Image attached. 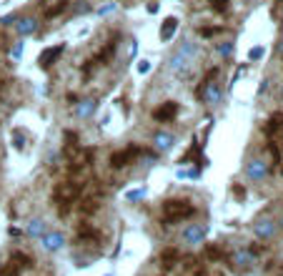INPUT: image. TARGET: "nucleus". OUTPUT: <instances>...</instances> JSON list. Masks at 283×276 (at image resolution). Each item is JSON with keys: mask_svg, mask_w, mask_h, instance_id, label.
I'll list each match as a JSON object with an SVG mask.
<instances>
[{"mask_svg": "<svg viewBox=\"0 0 283 276\" xmlns=\"http://www.w3.org/2000/svg\"><path fill=\"white\" fill-rule=\"evenodd\" d=\"M196 214V206L188 201V198H170L163 204V223L170 226V223H178V221H183V218H191V216Z\"/></svg>", "mask_w": 283, "mask_h": 276, "instance_id": "obj_1", "label": "nucleus"}, {"mask_svg": "<svg viewBox=\"0 0 283 276\" xmlns=\"http://www.w3.org/2000/svg\"><path fill=\"white\" fill-rule=\"evenodd\" d=\"M218 73H221V68H211L208 70V76L203 78V83H200L198 88V101H203L205 106H218L221 103V98H223V86L221 83H216V78H218Z\"/></svg>", "mask_w": 283, "mask_h": 276, "instance_id": "obj_2", "label": "nucleus"}, {"mask_svg": "<svg viewBox=\"0 0 283 276\" xmlns=\"http://www.w3.org/2000/svg\"><path fill=\"white\" fill-rule=\"evenodd\" d=\"M268 171H271V166H268V161H263V158H251V161L246 163V176H248L251 181H263V179L268 176Z\"/></svg>", "mask_w": 283, "mask_h": 276, "instance_id": "obj_3", "label": "nucleus"}, {"mask_svg": "<svg viewBox=\"0 0 283 276\" xmlns=\"http://www.w3.org/2000/svg\"><path fill=\"white\" fill-rule=\"evenodd\" d=\"M65 53V43H58V45H50V48H43L40 56H38V65L40 68H50L53 63H58V58Z\"/></svg>", "mask_w": 283, "mask_h": 276, "instance_id": "obj_4", "label": "nucleus"}, {"mask_svg": "<svg viewBox=\"0 0 283 276\" xmlns=\"http://www.w3.org/2000/svg\"><path fill=\"white\" fill-rule=\"evenodd\" d=\"M253 231H255V236H258V239L268 241V239H273V236H276L278 226H276V221H273V218L263 216V218H258V221L253 223Z\"/></svg>", "mask_w": 283, "mask_h": 276, "instance_id": "obj_5", "label": "nucleus"}, {"mask_svg": "<svg viewBox=\"0 0 283 276\" xmlns=\"http://www.w3.org/2000/svg\"><path fill=\"white\" fill-rule=\"evenodd\" d=\"M136 156H141V148H138V146H131V148H125V151H118V154L111 156V166H113V168H125V166H131V161H133Z\"/></svg>", "mask_w": 283, "mask_h": 276, "instance_id": "obj_6", "label": "nucleus"}, {"mask_svg": "<svg viewBox=\"0 0 283 276\" xmlns=\"http://www.w3.org/2000/svg\"><path fill=\"white\" fill-rule=\"evenodd\" d=\"M191 65H193V58L186 56V53H181V51H175V53L168 58V70L170 73H183V70H188Z\"/></svg>", "mask_w": 283, "mask_h": 276, "instance_id": "obj_7", "label": "nucleus"}, {"mask_svg": "<svg viewBox=\"0 0 283 276\" xmlns=\"http://www.w3.org/2000/svg\"><path fill=\"white\" fill-rule=\"evenodd\" d=\"M205 226L203 223H191V226H186L183 229V239H186V244H203V239H205Z\"/></svg>", "mask_w": 283, "mask_h": 276, "instance_id": "obj_8", "label": "nucleus"}, {"mask_svg": "<svg viewBox=\"0 0 283 276\" xmlns=\"http://www.w3.org/2000/svg\"><path fill=\"white\" fill-rule=\"evenodd\" d=\"M175 116H178V103H175V101H168V103H163V106H158V108L153 111V118H156V121H163V123L173 121Z\"/></svg>", "mask_w": 283, "mask_h": 276, "instance_id": "obj_9", "label": "nucleus"}, {"mask_svg": "<svg viewBox=\"0 0 283 276\" xmlns=\"http://www.w3.org/2000/svg\"><path fill=\"white\" fill-rule=\"evenodd\" d=\"M173 143H175V138H173V133H168V131H158V133L153 136V148L161 151V154H168L170 148H173Z\"/></svg>", "mask_w": 283, "mask_h": 276, "instance_id": "obj_10", "label": "nucleus"}, {"mask_svg": "<svg viewBox=\"0 0 283 276\" xmlns=\"http://www.w3.org/2000/svg\"><path fill=\"white\" fill-rule=\"evenodd\" d=\"M40 241H43V248H45V251H58L60 246L65 244V236H63L60 231H45V234L40 236Z\"/></svg>", "mask_w": 283, "mask_h": 276, "instance_id": "obj_11", "label": "nucleus"}, {"mask_svg": "<svg viewBox=\"0 0 283 276\" xmlns=\"http://www.w3.org/2000/svg\"><path fill=\"white\" fill-rule=\"evenodd\" d=\"M266 136L273 138V141L283 136V113H273V116L268 118V123H266Z\"/></svg>", "mask_w": 283, "mask_h": 276, "instance_id": "obj_12", "label": "nucleus"}, {"mask_svg": "<svg viewBox=\"0 0 283 276\" xmlns=\"http://www.w3.org/2000/svg\"><path fill=\"white\" fill-rule=\"evenodd\" d=\"M95 108H98V101H95V98H83V101L75 103V116H78V118H90V116L95 113Z\"/></svg>", "mask_w": 283, "mask_h": 276, "instance_id": "obj_13", "label": "nucleus"}, {"mask_svg": "<svg viewBox=\"0 0 283 276\" xmlns=\"http://www.w3.org/2000/svg\"><path fill=\"white\" fill-rule=\"evenodd\" d=\"M45 231H48V223H45L43 218H30L28 226H25V234L33 236V239H40Z\"/></svg>", "mask_w": 283, "mask_h": 276, "instance_id": "obj_14", "label": "nucleus"}, {"mask_svg": "<svg viewBox=\"0 0 283 276\" xmlns=\"http://www.w3.org/2000/svg\"><path fill=\"white\" fill-rule=\"evenodd\" d=\"M38 26H40L38 18H20V20L15 23V28H18V33H20L23 38H25V35H33V33L38 31Z\"/></svg>", "mask_w": 283, "mask_h": 276, "instance_id": "obj_15", "label": "nucleus"}, {"mask_svg": "<svg viewBox=\"0 0 283 276\" xmlns=\"http://www.w3.org/2000/svg\"><path fill=\"white\" fill-rule=\"evenodd\" d=\"M175 31H178V18L168 15V18L163 20V26H161V40H170V38L175 35Z\"/></svg>", "mask_w": 283, "mask_h": 276, "instance_id": "obj_16", "label": "nucleus"}, {"mask_svg": "<svg viewBox=\"0 0 283 276\" xmlns=\"http://www.w3.org/2000/svg\"><path fill=\"white\" fill-rule=\"evenodd\" d=\"M178 261H181V254H178V248H166V251L161 254V264H163V269H173Z\"/></svg>", "mask_w": 283, "mask_h": 276, "instance_id": "obj_17", "label": "nucleus"}, {"mask_svg": "<svg viewBox=\"0 0 283 276\" xmlns=\"http://www.w3.org/2000/svg\"><path fill=\"white\" fill-rule=\"evenodd\" d=\"M98 236H100V234H98L90 223H81V226H78V239H81L83 244L85 241H98Z\"/></svg>", "mask_w": 283, "mask_h": 276, "instance_id": "obj_18", "label": "nucleus"}, {"mask_svg": "<svg viewBox=\"0 0 283 276\" xmlns=\"http://www.w3.org/2000/svg\"><path fill=\"white\" fill-rule=\"evenodd\" d=\"M78 193H81V188L73 184V181H68V184H63L58 188V196H63V201H73Z\"/></svg>", "mask_w": 283, "mask_h": 276, "instance_id": "obj_19", "label": "nucleus"}, {"mask_svg": "<svg viewBox=\"0 0 283 276\" xmlns=\"http://www.w3.org/2000/svg\"><path fill=\"white\" fill-rule=\"evenodd\" d=\"M10 264L15 266V269H33V259H30L28 254H23V251H15L13 256H10Z\"/></svg>", "mask_w": 283, "mask_h": 276, "instance_id": "obj_20", "label": "nucleus"}, {"mask_svg": "<svg viewBox=\"0 0 283 276\" xmlns=\"http://www.w3.org/2000/svg\"><path fill=\"white\" fill-rule=\"evenodd\" d=\"M233 261H236L238 266H251L255 261V256L251 254V248H243V251H236V254H233Z\"/></svg>", "mask_w": 283, "mask_h": 276, "instance_id": "obj_21", "label": "nucleus"}, {"mask_svg": "<svg viewBox=\"0 0 283 276\" xmlns=\"http://www.w3.org/2000/svg\"><path fill=\"white\" fill-rule=\"evenodd\" d=\"M65 10H68V3H65V0H60L58 5H53V8H48V10H45V18H56V15L65 13Z\"/></svg>", "mask_w": 283, "mask_h": 276, "instance_id": "obj_22", "label": "nucleus"}, {"mask_svg": "<svg viewBox=\"0 0 283 276\" xmlns=\"http://www.w3.org/2000/svg\"><path fill=\"white\" fill-rule=\"evenodd\" d=\"M216 51H218V56L230 58V56H233V51H236V45H233L230 40H226V43H218V48H216Z\"/></svg>", "mask_w": 283, "mask_h": 276, "instance_id": "obj_23", "label": "nucleus"}, {"mask_svg": "<svg viewBox=\"0 0 283 276\" xmlns=\"http://www.w3.org/2000/svg\"><path fill=\"white\" fill-rule=\"evenodd\" d=\"M198 173H200V168H178L175 171V179H198Z\"/></svg>", "mask_w": 283, "mask_h": 276, "instance_id": "obj_24", "label": "nucleus"}, {"mask_svg": "<svg viewBox=\"0 0 283 276\" xmlns=\"http://www.w3.org/2000/svg\"><path fill=\"white\" fill-rule=\"evenodd\" d=\"M13 146H15L18 151H23V148H25V136L20 133V128H15V131H13Z\"/></svg>", "mask_w": 283, "mask_h": 276, "instance_id": "obj_25", "label": "nucleus"}, {"mask_svg": "<svg viewBox=\"0 0 283 276\" xmlns=\"http://www.w3.org/2000/svg\"><path fill=\"white\" fill-rule=\"evenodd\" d=\"M145 193H148L145 188H136V191H128V196H125V198H128L131 204H136V201H141V198H145Z\"/></svg>", "mask_w": 283, "mask_h": 276, "instance_id": "obj_26", "label": "nucleus"}, {"mask_svg": "<svg viewBox=\"0 0 283 276\" xmlns=\"http://www.w3.org/2000/svg\"><path fill=\"white\" fill-rule=\"evenodd\" d=\"M266 56V48L263 45H255V48H251V53H248V61H261Z\"/></svg>", "mask_w": 283, "mask_h": 276, "instance_id": "obj_27", "label": "nucleus"}, {"mask_svg": "<svg viewBox=\"0 0 283 276\" xmlns=\"http://www.w3.org/2000/svg\"><path fill=\"white\" fill-rule=\"evenodd\" d=\"M211 5H213L216 13H226L228 10V0H211Z\"/></svg>", "mask_w": 283, "mask_h": 276, "instance_id": "obj_28", "label": "nucleus"}, {"mask_svg": "<svg viewBox=\"0 0 283 276\" xmlns=\"http://www.w3.org/2000/svg\"><path fill=\"white\" fill-rule=\"evenodd\" d=\"M150 68H153V65H150V61H145V58H143V61H138V65H136V70H138L141 76L150 73Z\"/></svg>", "mask_w": 283, "mask_h": 276, "instance_id": "obj_29", "label": "nucleus"}, {"mask_svg": "<svg viewBox=\"0 0 283 276\" xmlns=\"http://www.w3.org/2000/svg\"><path fill=\"white\" fill-rule=\"evenodd\" d=\"M0 276H20V274H18V269H15L13 264H8V266L0 269Z\"/></svg>", "mask_w": 283, "mask_h": 276, "instance_id": "obj_30", "label": "nucleus"}, {"mask_svg": "<svg viewBox=\"0 0 283 276\" xmlns=\"http://www.w3.org/2000/svg\"><path fill=\"white\" fill-rule=\"evenodd\" d=\"M70 204H73V201H60V204H58V216H68Z\"/></svg>", "mask_w": 283, "mask_h": 276, "instance_id": "obj_31", "label": "nucleus"}, {"mask_svg": "<svg viewBox=\"0 0 283 276\" xmlns=\"http://www.w3.org/2000/svg\"><path fill=\"white\" fill-rule=\"evenodd\" d=\"M115 8H118L115 3H108V5H103V8H98V15H111V13H113Z\"/></svg>", "mask_w": 283, "mask_h": 276, "instance_id": "obj_32", "label": "nucleus"}, {"mask_svg": "<svg viewBox=\"0 0 283 276\" xmlns=\"http://www.w3.org/2000/svg\"><path fill=\"white\" fill-rule=\"evenodd\" d=\"M81 209H83L85 214H93V211H95V209H98V204H95V201H93V198H90V201H85V204H81Z\"/></svg>", "mask_w": 283, "mask_h": 276, "instance_id": "obj_33", "label": "nucleus"}, {"mask_svg": "<svg viewBox=\"0 0 283 276\" xmlns=\"http://www.w3.org/2000/svg\"><path fill=\"white\" fill-rule=\"evenodd\" d=\"M268 276H283V264H273V266H268Z\"/></svg>", "mask_w": 283, "mask_h": 276, "instance_id": "obj_34", "label": "nucleus"}, {"mask_svg": "<svg viewBox=\"0 0 283 276\" xmlns=\"http://www.w3.org/2000/svg\"><path fill=\"white\" fill-rule=\"evenodd\" d=\"M23 51H25V45H23V43H18V45H15V48H13V51H10V56H13V58H15V61H18V58H20V56H23Z\"/></svg>", "mask_w": 283, "mask_h": 276, "instance_id": "obj_35", "label": "nucleus"}, {"mask_svg": "<svg viewBox=\"0 0 283 276\" xmlns=\"http://www.w3.org/2000/svg\"><path fill=\"white\" fill-rule=\"evenodd\" d=\"M233 196H236L238 201H243V198H246V188H243V186H233Z\"/></svg>", "mask_w": 283, "mask_h": 276, "instance_id": "obj_36", "label": "nucleus"}, {"mask_svg": "<svg viewBox=\"0 0 283 276\" xmlns=\"http://www.w3.org/2000/svg\"><path fill=\"white\" fill-rule=\"evenodd\" d=\"M200 35H203V38H211V35H216V33H221V28H200Z\"/></svg>", "mask_w": 283, "mask_h": 276, "instance_id": "obj_37", "label": "nucleus"}, {"mask_svg": "<svg viewBox=\"0 0 283 276\" xmlns=\"http://www.w3.org/2000/svg\"><path fill=\"white\" fill-rule=\"evenodd\" d=\"M205 251H208V256H211V259H223V254H221V251H218L216 246H208Z\"/></svg>", "mask_w": 283, "mask_h": 276, "instance_id": "obj_38", "label": "nucleus"}, {"mask_svg": "<svg viewBox=\"0 0 283 276\" xmlns=\"http://www.w3.org/2000/svg\"><path fill=\"white\" fill-rule=\"evenodd\" d=\"M136 51H138V40H136V38H131V45H128V56L133 58V56H136Z\"/></svg>", "mask_w": 283, "mask_h": 276, "instance_id": "obj_39", "label": "nucleus"}, {"mask_svg": "<svg viewBox=\"0 0 283 276\" xmlns=\"http://www.w3.org/2000/svg\"><path fill=\"white\" fill-rule=\"evenodd\" d=\"M18 18L15 15H5V18H0V26H10V23H15Z\"/></svg>", "mask_w": 283, "mask_h": 276, "instance_id": "obj_40", "label": "nucleus"}, {"mask_svg": "<svg viewBox=\"0 0 283 276\" xmlns=\"http://www.w3.org/2000/svg\"><path fill=\"white\" fill-rule=\"evenodd\" d=\"M248 3H261V0H248Z\"/></svg>", "mask_w": 283, "mask_h": 276, "instance_id": "obj_41", "label": "nucleus"}, {"mask_svg": "<svg viewBox=\"0 0 283 276\" xmlns=\"http://www.w3.org/2000/svg\"><path fill=\"white\" fill-rule=\"evenodd\" d=\"M281 226H283V216H281Z\"/></svg>", "mask_w": 283, "mask_h": 276, "instance_id": "obj_42", "label": "nucleus"}]
</instances>
